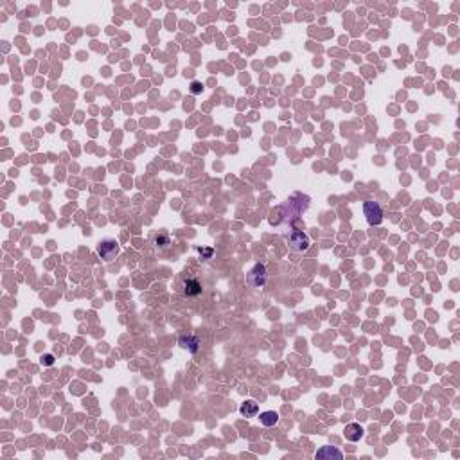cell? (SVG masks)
Instances as JSON below:
<instances>
[{
	"label": "cell",
	"instance_id": "obj_1",
	"mask_svg": "<svg viewBox=\"0 0 460 460\" xmlns=\"http://www.w3.org/2000/svg\"><path fill=\"white\" fill-rule=\"evenodd\" d=\"M309 203H311V200H309V196H306V194H302V193L291 194L283 205H279L277 209L272 212L270 223L275 227L286 225V223L291 225L293 221L298 220V218L309 209Z\"/></svg>",
	"mask_w": 460,
	"mask_h": 460
},
{
	"label": "cell",
	"instance_id": "obj_2",
	"mask_svg": "<svg viewBox=\"0 0 460 460\" xmlns=\"http://www.w3.org/2000/svg\"><path fill=\"white\" fill-rule=\"evenodd\" d=\"M97 254H99L103 261L112 262L120 254V246L117 245L115 239H103L97 243Z\"/></svg>",
	"mask_w": 460,
	"mask_h": 460
},
{
	"label": "cell",
	"instance_id": "obj_3",
	"mask_svg": "<svg viewBox=\"0 0 460 460\" xmlns=\"http://www.w3.org/2000/svg\"><path fill=\"white\" fill-rule=\"evenodd\" d=\"M286 241L289 250L293 252H304L309 248V237L308 234H304L302 230H291L286 234Z\"/></svg>",
	"mask_w": 460,
	"mask_h": 460
},
{
	"label": "cell",
	"instance_id": "obj_4",
	"mask_svg": "<svg viewBox=\"0 0 460 460\" xmlns=\"http://www.w3.org/2000/svg\"><path fill=\"white\" fill-rule=\"evenodd\" d=\"M363 214H365V220L369 225H372V227L381 225L383 209L377 201H365V203H363Z\"/></svg>",
	"mask_w": 460,
	"mask_h": 460
},
{
	"label": "cell",
	"instance_id": "obj_5",
	"mask_svg": "<svg viewBox=\"0 0 460 460\" xmlns=\"http://www.w3.org/2000/svg\"><path fill=\"white\" fill-rule=\"evenodd\" d=\"M246 283L250 284L252 288H264V286H266L268 273H266V268H264V264L257 262L256 266H254L250 272H248V275H246Z\"/></svg>",
	"mask_w": 460,
	"mask_h": 460
},
{
	"label": "cell",
	"instance_id": "obj_6",
	"mask_svg": "<svg viewBox=\"0 0 460 460\" xmlns=\"http://www.w3.org/2000/svg\"><path fill=\"white\" fill-rule=\"evenodd\" d=\"M178 345L182 347V349L189 350V352H198L200 347H201V340H200L198 336L194 335H183L178 338Z\"/></svg>",
	"mask_w": 460,
	"mask_h": 460
},
{
	"label": "cell",
	"instance_id": "obj_7",
	"mask_svg": "<svg viewBox=\"0 0 460 460\" xmlns=\"http://www.w3.org/2000/svg\"><path fill=\"white\" fill-rule=\"evenodd\" d=\"M201 291H203V288H201V283H200L198 279H194V277L183 279V295H187V297H198V295H201Z\"/></svg>",
	"mask_w": 460,
	"mask_h": 460
},
{
	"label": "cell",
	"instance_id": "obj_8",
	"mask_svg": "<svg viewBox=\"0 0 460 460\" xmlns=\"http://www.w3.org/2000/svg\"><path fill=\"white\" fill-rule=\"evenodd\" d=\"M363 435H365V430L358 423H350L345 426V439L350 442H358L360 439H363Z\"/></svg>",
	"mask_w": 460,
	"mask_h": 460
},
{
	"label": "cell",
	"instance_id": "obj_9",
	"mask_svg": "<svg viewBox=\"0 0 460 460\" xmlns=\"http://www.w3.org/2000/svg\"><path fill=\"white\" fill-rule=\"evenodd\" d=\"M239 412H241V415H243V417H246V419L256 417L257 412H259V406H257V402H256V401H252V399H246V401L239 406Z\"/></svg>",
	"mask_w": 460,
	"mask_h": 460
},
{
	"label": "cell",
	"instance_id": "obj_10",
	"mask_svg": "<svg viewBox=\"0 0 460 460\" xmlns=\"http://www.w3.org/2000/svg\"><path fill=\"white\" fill-rule=\"evenodd\" d=\"M259 421H261L262 426L272 428V426H275V424L279 423V413L273 412V410H266V412H262L261 415H259Z\"/></svg>",
	"mask_w": 460,
	"mask_h": 460
},
{
	"label": "cell",
	"instance_id": "obj_11",
	"mask_svg": "<svg viewBox=\"0 0 460 460\" xmlns=\"http://www.w3.org/2000/svg\"><path fill=\"white\" fill-rule=\"evenodd\" d=\"M151 239H153V245L157 246V248H160V250H166V248L171 246V237H169L168 232H158V234L153 235Z\"/></svg>",
	"mask_w": 460,
	"mask_h": 460
},
{
	"label": "cell",
	"instance_id": "obj_12",
	"mask_svg": "<svg viewBox=\"0 0 460 460\" xmlns=\"http://www.w3.org/2000/svg\"><path fill=\"white\" fill-rule=\"evenodd\" d=\"M327 457H336V459H342V451L331 448V446H325L316 453V459H327Z\"/></svg>",
	"mask_w": 460,
	"mask_h": 460
},
{
	"label": "cell",
	"instance_id": "obj_13",
	"mask_svg": "<svg viewBox=\"0 0 460 460\" xmlns=\"http://www.w3.org/2000/svg\"><path fill=\"white\" fill-rule=\"evenodd\" d=\"M189 90H191V94L198 95V94H201V92H203V85L200 83V81H193V83H191V86H189Z\"/></svg>",
	"mask_w": 460,
	"mask_h": 460
},
{
	"label": "cell",
	"instance_id": "obj_14",
	"mask_svg": "<svg viewBox=\"0 0 460 460\" xmlns=\"http://www.w3.org/2000/svg\"><path fill=\"white\" fill-rule=\"evenodd\" d=\"M198 252H200V256H201V259H210L212 257V254H214V250L212 248H198Z\"/></svg>",
	"mask_w": 460,
	"mask_h": 460
},
{
	"label": "cell",
	"instance_id": "obj_15",
	"mask_svg": "<svg viewBox=\"0 0 460 460\" xmlns=\"http://www.w3.org/2000/svg\"><path fill=\"white\" fill-rule=\"evenodd\" d=\"M42 363L45 367H53L54 365V356L53 354H43L42 356Z\"/></svg>",
	"mask_w": 460,
	"mask_h": 460
}]
</instances>
